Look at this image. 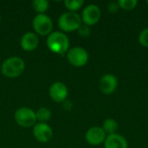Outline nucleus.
<instances>
[{
  "mask_svg": "<svg viewBox=\"0 0 148 148\" xmlns=\"http://www.w3.org/2000/svg\"><path fill=\"white\" fill-rule=\"evenodd\" d=\"M33 135L37 141L47 143L52 139L53 131L47 123L39 122L33 127Z\"/></svg>",
  "mask_w": 148,
  "mask_h": 148,
  "instance_id": "9d476101",
  "label": "nucleus"
},
{
  "mask_svg": "<svg viewBox=\"0 0 148 148\" xmlns=\"http://www.w3.org/2000/svg\"><path fill=\"white\" fill-rule=\"evenodd\" d=\"M16 122L23 127H31L36 124V112L29 108L22 107L16 110L14 114Z\"/></svg>",
  "mask_w": 148,
  "mask_h": 148,
  "instance_id": "20e7f679",
  "label": "nucleus"
},
{
  "mask_svg": "<svg viewBox=\"0 0 148 148\" xmlns=\"http://www.w3.org/2000/svg\"><path fill=\"white\" fill-rule=\"evenodd\" d=\"M105 148H128V142L127 139L118 134L107 135L104 141Z\"/></svg>",
  "mask_w": 148,
  "mask_h": 148,
  "instance_id": "ddd939ff",
  "label": "nucleus"
},
{
  "mask_svg": "<svg viewBox=\"0 0 148 148\" xmlns=\"http://www.w3.org/2000/svg\"><path fill=\"white\" fill-rule=\"evenodd\" d=\"M82 18L76 12L68 11L62 14L58 19V26L62 32H73L82 25Z\"/></svg>",
  "mask_w": 148,
  "mask_h": 148,
  "instance_id": "7ed1b4c3",
  "label": "nucleus"
},
{
  "mask_svg": "<svg viewBox=\"0 0 148 148\" xmlns=\"http://www.w3.org/2000/svg\"><path fill=\"white\" fill-rule=\"evenodd\" d=\"M77 32H78V35L82 37H88L91 35V29L88 25L82 24L77 29Z\"/></svg>",
  "mask_w": 148,
  "mask_h": 148,
  "instance_id": "aec40b11",
  "label": "nucleus"
},
{
  "mask_svg": "<svg viewBox=\"0 0 148 148\" xmlns=\"http://www.w3.org/2000/svg\"><path fill=\"white\" fill-rule=\"evenodd\" d=\"M0 64H1V61H0Z\"/></svg>",
  "mask_w": 148,
  "mask_h": 148,
  "instance_id": "b1692460",
  "label": "nucleus"
},
{
  "mask_svg": "<svg viewBox=\"0 0 148 148\" xmlns=\"http://www.w3.org/2000/svg\"><path fill=\"white\" fill-rule=\"evenodd\" d=\"M65 7L71 12L79 10L84 4L83 0H66L64 2Z\"/></svg>",
  "mask_w": 148,
  "mask_h": 148,
  "instance_id": "f3484780",
  "label": "nucleus"
},
{
  "mask_svg": "<svg viewBox=\"0 0 148 148\" xmlns=\"http://www.w3.org/2000/svg\"><path fill=\"white\" fill-rule=\"evenodd\" d=\"M32 7L39 14H43L49 8V3L47 0H35L32 2Z\"/></svg>",
  "mask_w": 148,
  "mask_h": 148,
  "instance_id": "dca6fc26",
  "label": "nucleus"
},
{
  "mask_svg": "<svg viewBox=\"0 0 148 148\" xmlns=\"http://www.w3.org/2000/svg\"><path fill=\"white\" fill-rule=\"evenodd\" d=\"M101 17V11L98 5L91 3L87 5L81 15L82 22L83 24L88 26H93L95 25Z\"/></svg>",
  "mask_w": 148,
  "mask_h": 148,
  "instance_id": "0eeeda50",
  "label": "nucleus"
},
{
  "mask_svg": "<svg viewBox=\"0 0 148 148\" xmlns=\"http://www.w3.org/2000/svg\"><path fill=\"white\" fill-rule=\"evenodd\" d=\"M0 21H1V15H0Z\"/></svg>",
  "mask_w": 148,
  "mask_h": 148,
  "instance_id": "5701e85b",
  "label": "nucleus"
},
{
  "mask_svg": "<svg viewBox=\"0 0 148 148\" xmlns=\"http://www.w3.org/2000/svg\"><path fill=\"white\" fill-rule=\"evenodd\" d=\"M88 53L82 47H74L67 52V59L74 67H83L88 62Z\"/></svg>",
  "mask_w": 148,
  "mask_h": 148,
  "instance_id": "39448f33",
  "label": "nucleus"
},
{
  "mask_svg": "<svg viewBox=\"0 0 148 148\" xmlns=\"http://www.w3.org/2000/svg\"><path fill=\"white\" fill-rule=\"evenodd\" d=\"M51 111L47 108H40L39 109H37V111L36 112V120L39 122L42 123H46L47 121H49L51 118Z\"/></svg>",
  "mask_w": 148,
  "mask_h": 148,
  "instance_id": "2eb2a0df",
  "label": "nucleus"
},
{
  "mask_svg": "<svg viewBox=\"0 0 148 148\" xmlns=\"http://www.w3.org/2000/svg\"><path fill=\"white\" fill-rule=\"evenodd\" d=\"M107 10L111 14H115L119 11L120 6L118 4V2H110L107 5Z\"/></svg>",
  "mask_w": 148,
  "mask_h": 148,
  "instance_id": "412c9836",
  "label": "nucleus"
},
{
  "mask_svg": "<svg viewBox=\"0 0 148 148\" xmlns=\"http://www.w3.org/2000/svg\"><path fill=\"white\" fill-rule=\"evenodd\" d=\"M25 69L24 61L17 56L6 59L1 66L2 74L8 78H16L20 76Z\"/></svg>",
  "mask_w": 148,
  "mask_h": 148,
  "instance_id": "f03ea898",
  "label": "nucleus"
},
{
  "mask_svg": "<svg viewBox=\"0 0 148 148\" xmlns=\"http://www.w3.org/2000/svg\"><path fill=\"white\" fill-rule=\"evenodd\" d=\"M49 95L55 102L60 103L66 101L69 95V90L67 86L63 82H56L52 83V85L50 86Z\"/></svg>",
  "mask_w": 148,
  "mask_h": 148,
  "instance_id": "1a4fd4ad",
  "label": "nucleus"
},
{
  "mask_svg": "<svg viewBox=\"0 0 148 148\" xmlns=\"http://www.w3.org/2000/svg\"><path fill=\"white\" fill-rule=\"evenodd\" d=\"M32 26L36 34L49 36L53 29V22L46 14H37L32 21Z\"/></svg>",
  "mask_w": 148,
  "mask_h": 148,
  "instance_id": "423d86ee",
  "label": "nucleus"
},
{
  "mask_svg": "<svg viewBox=\"0 0 148 148\" xmlns=\"http://www.w3.org/2000/svg\"><path fill=\"white\" fill-rule=\"evenodd\" d=\"M118 79L113 74H105L101 76L99 82V88L104 95L114 93L118 88Z\"/></svg>",
  "mask_w": 148,
  "mask_h": 148,
  "instance_id": "6e6552de",
  "label": "nucleus"
},
{
  "mask_svg": "<svg viewBox=\"0 0 148 148\" xmlns=\"http://www.w3.org/2000/svg\"><path fill=\"white\" fill-rule=\"evenodd\" d=\"M118 4L120 6V9H122L124 10H133L137 7L138 1L137 0H119Z\"/></svg>",
  "mask_w": 148,
  "mask_h": 148,
  "instance_id": "a211bd4d",
  "label": "nucleus"
},
{
  "mask_svg": "<svg viewBox=\"0 0 148 148\" xmlns=\"http://www.w3.org/2000/svg\"><path fill=\"white\" fill-rule=\"evenodd\" d=\"M46 44L50 51L60 56L66 54L70 46L68 36L62 31H55L50 33L47 37Z\"/></svg>",
  "mask_w": 148,
  "mask_h": 148,
  "instance_id": "f257e3e1",
  "label": "nucleus"
},
{
  "mask_svg": "<svg viewBox=\"0 0 148 148\" xmlns=\"http://www.w3.org/2000/svg\"><path fill=\"white\" fill-rule=\"evenodd\" d=\"M147 5H148V0H147Z\"/></svg>",
  "mask_w": 148,
  "mask_h": 148,
  "instance_id": "4be33fe9",
  "label": "nucleus"
},
{
  "mask_svg": "<svg viewBox=\"0 0 148 148\" xmlns=\"http://www.w3.org/2000/svg\"><path fill=\"white\" fill-rule=\"evenodd\" d=\"M107 134L101 127H93L89 128L85 134L86 141L91 146H99L104 143Z\"/></svg>",
  "mask_w": 148,
  "mask_h": 148,
  "instance_id": "9b49d317",
  "label": "nucleus"
},
{
  "mask_svg": "<svg viewBox=\"0 0 148 148\" xmlns=\"http://www.w3.org/2000/svg\"><path fill=\"white\" fill-rule=\"evenodd\" d=\"M38 43H39L38 36L36 34L33 32L25 33L20 40L21 48L24 51H28V52L33 51L34 49H36L38 46Z\"/></svg>",
  "mask_w": 148,
  "mask_h": 148,
  "instance_id": "f8f14e48",
  "label": "nucleus"
},
{
  "mask_svg": "<svg viewBox=\"0 0 148 148\" xmlns=\"http://www.w3.org/2000/svg\"><path fill=\"white\" fill-rule=\"evenodd\" d=\"M138 40L141 46H143L145 48H148V27L143 29L140 31Z\"/></svg>",
  "mask_w": 148,
  "mask_h": 148,
  "instance_id": "6ab92c4d",
  "label": "nucleus"
},
{
  "mask_svg": "<svg viewBox=\"0 0 148 148\" xmlns=\"http://www.w3.org/2000/svg\"><path fill=\"white\" fill-rule=\"evenodd\" d=\"M101 128L105 132L107 135L116 134V131L118 130V123L115 120L112 118H108L104 121Z\"/></svg>",
  "mask_w": 148,
  "mask_h": 148,
  "instance_id": "4468645a",
  "label": "nucleus"
}]
</instances>
